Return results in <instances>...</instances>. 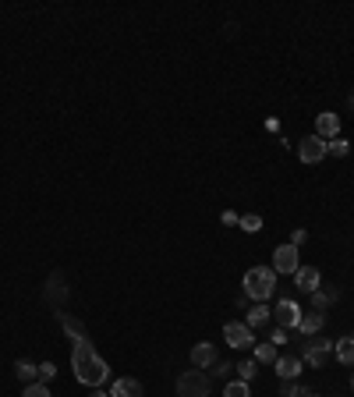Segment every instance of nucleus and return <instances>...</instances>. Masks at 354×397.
I'll return each instance as SVG.
<instances>
[{
  "mask_svg": "<svg viewBox=\"0 0 354 397\" xmlns=\"http://www.w3.org/2000/svg\"><path fill=\"white\" fill-rule=\"evenodd\" d=\"M71 369L78 376V383H85L88 390L93 387H103L106 376H110V365L100 358V351L93 348V341H75V351H71Z\"/></svg>",
  "mask_w": 354,
  "mask_h": 397,
  "instance_id": "obj_1",
  "label": "nucleus"
},
{
  "mask_svg": "<svg viewBox=\"0 0 354 397\" xmlns=\"http://www.w3.org/2000/svg\"><path fill=\"white\" fill-rule=\"evenodd\" d=\"M241 284H245V294L252 301H270L277 291V273H273V266H252Z\"/></svg>",
  "mask_w": 354,
  "mask_h": 397,
  "instance_id": "obj_2",
  "label": "nucleus"
},
{
  "mask_svg": "<svg viewBox=\"0 0 354 397\" xmlns=\"http://www.w3.org/2000/svg\"><path fill=\"white\" fill-rule=\"evenodd\" d=\"M177 397H209V376L202 369H185L177 376Z\"/></svg>",
  "mask_w": 354,
  "mask_h": 397,
  "instance_id": "obj_3",
  "label": "nucleus"
},
{
  "mask_svg": "<svg viewBox=\"0 0 354 397\" xmlns=\"http://www.w3.org/2000/svg\"><path fill=\"white\" fill-rule=\"evenodd\" d=\"M273 319H277V326H283V330H298V323H301V305L290 301V298H280L277 309H273Z\"/></svg>",
  "mask_w": 354,
  "mask_h": 397,
  "instance_id": "obj_4",
  "label": "nucleus"
},
{
  "mask_svg": "<svg viewBox=\"0 0 354 397\" xmlns=\"http://www.w3.org/2000/svg\"><path fill=\"white\" fill-rule=\"evenodd\" d=\"M298 266H301V259H298V249L290 245H277V252H273V273H287V277H294L298 273Z\"/></svg>",
  "mask_w": 354,
  "mask_h": 397,
  "instance_id": "obj_5",
  "label": "nucleus"
},
{
  "mask_svg": "<svg viewBox=\"0 0 354 397\" xmlns=\"http://www.w3.org/2000/svg\"><path fill=\"white\" fill-rule=\"evenodd\" d=\"M333 355V341H322V337H312L305 341V351H301V362H308L312 369H322V362Z\"/></svg>",
  "mask_w": 354,
  "mask_h": 397,
  "instance_id": "obj_6",
  "label": "nucleus"
},
{
  "mask_svg": "<svg viewBox=\"0 0 354 397\" xmlns=\"http://www.w3.org/2000/svg\"><path fill=\"white\" fill-rule=\"evenodd\" d=\"M298 157H301V164H319L322 157H326V139L305 135V139L298 142Z\"/></svg>",
  "mask_w": 354,
  "mask_h": 397,
  "instance_id": "obj_7",
  "label": "nucleus"
},
{
  "mask_svg": "<svg viewBox=\"0 0 354 397\" xmlns=\"http://www.w3.org/2000/svg\"><path fill=\"white\" fill-rule=\"evenodd\" d=\"M223 341L230 344V348H238V351H245V348H252V326H245V323H227L223 326Z\"/></svg>",
  "mask_w": 354,
  "mask_h": 397,
  "instance_id": "obj_8",
  "label": "nucleus"
},
{
  "mask_svg": "<svg viewBox=\"0 0 354 397\" xmlns=\"http://www.w3.org/2000/svg\"><path fill=\"white\" fill-rule=\"evenodd\" d=\"M294 284H298V291H305V294L319 291V288H322V273H319V266H298V273H294Z\"/></svg>",
  "mask_w": 354,
  "mask_h": 397,
  "instance_id": "obj_9",
  "label": "nucleus"
},
{
  "mask_svg": "<svg viewBox=\"0 0 354 397\" xmlns=\"http://www.w3.org/2000/svg\"><path fill=\"white\" fill-rule=\"evenodd\" d=\"M315 135H319V139H337V135H340V114H333V110L319 114V117H315Z\"/></svg>",
  "mask_w": 354,
  "mask_h": 397,
  "instance_id": "obj_10",
  "label": "nucleus"
},
{
  "mask_svg": "<svg viewBox=\"0 0 354 397\" xmlns=\"http://www.w3.org/2000/svg\"><path fill=\"white\" fill-rule=\"evenodd\" d=\"M273 365H277V376H280V380H298L305 362H301V355H280Z\"/></svg>",
  "mask_w": 354,
  "mask_h": 397,
  "instance_id": "obj_11",
  "label": "nucleus"
},
{
  "mask_svg": "<svg viewBox=\"0 0 354 397\" xmlns=\"http://www.w3.org/2000/svg\"><path fill=\"white\" fill-rule=\"evenodd\" d=\"M322 326H326V312H301V323H298V333L301 337H315V333H322Z\"/></svg>",
  "mask_w": 354,
  "mask_h": 397,
  "instance_id": "obj_12",
  "label": "nucleus"
},
{
  "mask_svg": "<svg viewBox=\"0 0 354 397\" xmlns=\"http://www.w3.org/2000/svg\"><path fill=\"white\" fill-rule=\"evenodd\" d=\"M192 365H195V369H209V365H216V348L213 344H195L192 348Z\"/></svg>",
  "mask_w": 354,
  "mask_h": 397,
  "instance_id": "obj_13",
  "label": "nucleus"
},
{
  "mask_svg": "<svg viewBox=\"0 0 354 397\" xmlns=\"http://www.w3.org/2000/svg\"><path fill=\"white\" fill-rule=\"evenodd\" d=\"M273 319V309H270V305H266V301H255L252 305V309H248V316H245V326H266V323H270Z\"/></svg>",
  "mask_w": 354,
  "mask_h": 397,
  "instance_id": "obj_14",
  "label": "nucleus"
},
{
  "mask_svg": "<svg viewBox=\"0 0 354 397\" xmlns=\"http://www.w3.org/2000/svg\"><path fill=\"white\" fill-rule=\"evenodd\" d=\"M110 397H142V383L131 380V376H121V380H113Z\"/></svg>",
  "mask_w": 354,
  "mask_h": 397,
  "instance_id": "obj_15",
  "label": "nucleus"
},
{
  "mask_svg": "<svg viewBox=\"0 0 354 397\" xmlns=\"http://www.w3.org/2000/svg\"><path fill=\"white\" fill-rule=\"evenodd\" d=\"M15 373H18V380H25V387H28V383H39V365H36V362L18 358V362H15Z\"/></svg>",
  "mask_w": 354,
  "mask_h": 397,
  "instance_id": "obj_16",
  "label": "nucleus"
},
{
  "mask_svg": "<svg viewBox=\"0 0 354 397\" xmlns=\"http://www.w3.org/2000/svg\"><path fill=\"white\" fill-rule=\"evenodd\" d=\"M333 355H337L344 365H354V337H340V341H333Z\"/></svg>",
  "mask_w": 354,
  "mask_h": 397,
  "instance_id": "obj_17",
  "label": "nucleus"
},
{
  "mask_svg": "<svg viewBox=\"0 0 354 397\" xmlns=\"http://www.w3.org/2000/svg\"><path fill=\"white\" fill-rule=\"evenodd\" d=\"M277 358H280V351H277L273 341H259V344H255V362L270 365V362H277Z\"/></svg>",
  "mask_w": 354,
  "mask_h": 397,
  "instance_id": "obj_18",
  "label": "nucleus"
},
{
  "mask_svg": "<svg viewBox=\"0 0 354 397\" xmlns=\"http://www.w3.org/2000/svg\"><path fill=\"white\" fill-rule=\"evenodd\" d=\"M234 373H238V380H241V383H252V380H255V373H259V362H255V358H245V362L234 365Z\"/></svg>",
  "mask_w": 354,
  "mask_h": 397,
  "instance_id": "obj_19",
  "label": "nucleus"
},
{
  "mask_svg": "<svg viewBox=\"0 0 354 397\" xmlns=\"http://www.w3.org/2000/svg\"><path fill=\"white\" fill-rule=\"evenodd\" d=\"M57 323H61V326L71 333L75 341H85V330H82V323H78V319H71L68 312H57Z\"/></svg>",
  "mask_w": 354,
  "mask_h": 397,
  "instance_id": "obj_20",
  "label": "nucleus"
},
{
  "mask_svg": "<svg viewBox=\"0 0 354 397\" xmlns=\"http://www.w3.org/2000/svg\"><path fill=\"white\" fill-rule=\"evenodd\" d=\"M347 152H351V142H347L344 135H337V139H330V142H326V157H337V160H344Z\"/></svg>",
  "mask_w": 354,
  "mask_h": 397,
  "instance_id": "obj_21",
  "label": "nucleus"
},
{
  "mask_svg": "<svg viewBox=\"0 0 354 397\" xmlns=\"http://www.w3.org/2000/svg\"><path fill=\"white\" fill-rule=\"evenodd\" d=\"M312 301H315V309L322 312L326 305H333V301H337V288H319V291H312Z\"/></svg>",
  "mask_w": 354,
  "mask_h": 397,
  "instance_id": "obj_22",
  "label": "nucleus"
},
{
  "mask_svg": "<svg viewBox=\"0 0 354 397\" xmlns=\"http://www.w3.org/2000/svg\"><path fill=\"white\" fill-rule=\"evenodd\" d=\"M308 390L298 383V380H283V387H280V397H305Z\"/></svg>",
  "mask_w": 354,
  "mask_h": 397,
  "instance_id": "obj_23",
  "label": "nucleus"
},
{
  "mask_svg": "<svg viewBox=\"0 0 354 397\" xmlns=\"http://www.w3.org/2000/svg\"><path fill=\"white\" fill-rule=\"evenodd\" d=\"M223 397H252V390H248V383H241V380H230L227 390H223Z\"/></svg>",
  "mask_w": 354,
  "mask_h": 397,
  "instance_id": "obj_24",
  "label": "nucleus"
},
{
  "mask_svg": "<svg viewBox=\"0 0 354 397\" xmlns=\"http://www.w3.org/2000/svg\"><path fill=\"white\" fill-rule=\"evenodd\" d=\"M238 227H241L245 234H255V231H262V217H255V213H248V217H241V220H238Z\"/></svg>",
  "mask_w": 354,
  "mask_h": 397,
  "instance_id": "obj_25",
  "label": "nucleus"
},
{
  "mask_svg": "<svg viewBox=\"0 0 354 397\" xmlns=\"http://www.w3.org/2000/svg\"><path fill=\"white\" fill-rule=\"evenodd\" d=\"M21 397H53V394H50V387H46V383H28Z\"/></svg>",
  "mask_w": 354,
  "mask_h": 397,
  "instance_id": "obj_26",
  "label": "nucleus"
},
{
  "mask_svg": "<svg viewBox=\"0 0 354 397\" xmlns=\"http://www.w3.org/2000/svg\"><path fill=\"white\" fill-rule=\"evenodd\" d=\"M57 376V365L53 362H39V383H50Z\"/></svg>",
  "mask_w": 354,
  "mask_h": 397,
  "instance_id": "obj_27",
  "label": "nucleus"
},
{
  "mask_svg": "<svg viewBox=\"0 0 354 397\" xmlns=\"http://www.w3.org/2000/svg\"><path fill=\"white\" fill-rule=\"evenodd\" d=\"M305 241H308V234H305V227H298V231H294V234H290V245H294V249H301V245H305Z\"/></svg>",
  "mask_w": 354,
  "mask_h": 397,
  "instance_id": "obj_28",
  "label": "nucleus"
},
{
  "mask_svg": "<svg viewBox=\"0 0 354 397\" xmlns=\"http://www.w3.org/2000/svg\"><path fill=\"white\" fill-rule=\"evenodd\" d=\"M270 341H273L277 348H280V344H287V330H283V326H277V330H273V337H270Z\"/></svg>",
  "mask_w": 354,
  "mask_h": 397,
  "instance_id": "obj_29",
  "label": "nucleus"
},
{
  "mask_svg": "<svg viewBox=\"0 0 354 397\" xmlns=\"http://www.w3.org/2000/svg\"><path fill=\"white\" fill-rule=\"evenodd\" d=\"M230 373H234V365H230V362H216V376H223V380H227Z\"/></svg>",
  "mask_w": 354,
  "mask_h": 397,
  "instance_id": "obj_30",
  "label": "nucleus"
},
{
  "mask_svg": "<svg viewBox=\"0 0 354 397\" xmlns=\"http://www.w3.org/2000/svg\"><path fill=\"white\" fill-rule=\"evenodd\" d=\"M238 220H241V217H238V213H230V209L223 213V224H234V227H238Z\"/></svg>",
  "mask_w": 354,
  "mask_h": 397,
  "instance_id": "obj_31",
  "label": "nucleus"
},
{
  "mask_svg": "<svg viewBox=\"0 0 354 397\" xmlns=\"http://www.w3.org/2000/svg\"><path fill=\"white\" fill-rule=\"evenodd\" d=\"M88 397H110V394H103L100 387H93V394H88Z\"/></svg>",
  "mask_w": 354,
  "mask_h": 397,
  "instance_id": "obj_32",
  "label": "nucleus"
},
{
  "mask_svg": "<svg viewBox=\"0 0 354 397\" xmlns=\"http://www.w3.org/2000/svg\"><path fill=\"white\" fill-rule=\"evenodd\" d=\"M347 107H351V110H354V93H351V96H347Z\"/></svg>",
  "mask_w": 354,
  "mask_h": 397,
  "instance_id": "obj_33",
  "label": "nucleus"
},
{
  "mask_svg": "<svg viewBox=\"0 0 354 397\" xmlns=\"http://www.w3.org/2000/svg\"><path fill=\"white\" fill-rule=\"evenodd\" d=\"M305 397H319V394H305Z\"/></svg>",
  "mask_w": 354,
  "mask_h": 397,
  "instance_id": "obj_34",
  "label": "nucleus"
},
{
  "mask_svg": "<svg viewBox=\"0 0 354 397\" xmlns=\"http://www.w3.org/2000/svg\"><path fill=\"white\" fill-rule=\"evenodd\" d=\"M351 387H354V376H351Z\"/></svg>",
  "mask_w": 354,
  "mask_h": 397,
  "instance_id": "obj_35",
  "label": "nucleus"
}]
</instances>
